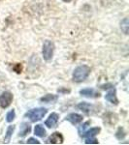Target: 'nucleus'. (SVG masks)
Masks as SVG:
<instances>
[{"instance_id":"f257e3e1","label":"nucleus","mask_w":129,"mask_h":145,"mask_svg":"<svg viewBox=\"0 0 129 145\" xmlns=\"http://www.w3.org/2000/svg\"><path fill=\"white\" fill-rule=\"evenodd\" d=\"M90 72V68L86 65H82V66L77 67L73 72V80L75 82H83L84 80H86L88 78Z\"/></svg>"},{"instance_id":"f03ea898","label":"nucleus","mask_w":129,"mask_h":145,"mask_svg":"<svg viewBox=\"0 0 129 145\" xmlns=\"http://www.w3.org/2000/svg\"><path fill=\"white\" fill-rule=\"evenodd\" d=\"M47 112H48V110L46 108H43V107H41V108H34L27 111L24 116L29 119L32 123H35L37 121H40L42 118H44V116L47 114Z\"/></svg>"},{"instance_id":"7ed1b4c3","label":"nucleus","mask_w":129,"mask_h":145,"mask_svg":"<svg viewBox=\"0 0 129 145\" xmlns=\"http://www.w3.org/2000/svg\"><path fill=\"white\" fill-rule=\"evenodd\" d=\"M53 50H55V44L50 40H46L43 44V50H42V54L43 58L46 61H50L53 58Z\"/></svg>"},{"instance_id":"20e7f679","label":"nucleus","mask_w":129,"mask_h":145,"mask_svg":"<svg viewBox=\"0 0 129 145\" xmlns=\"http://www.w3.org/2000/svg\"><path fill=\"white\" fill-rule=\"evenodd\" d=\"M13 94L9 91H5L0 95V106L2 108H7L8 106H11L12 102H13Z\"/></svg>"},{"instance_id":"39448f33","label":"nucleus","mask_w":129,"mask_h":145,"mask_svg":"<svg viewBox=\"0 0 129 145\" xmlns=\"http://www.w3.org/2000/svg\"><path fill=\"white\" fill-rule=\"evenodd\" d=\"M63 140L64 137L63 135L58 132H55L53 134H51V135L47 139V144H61L63 143Z\"/></svg>"},{"instance_id":"423d86ee","label":"nucleus","mask_w":129,"mask_h":145,"mask_svg":"<svg viewBox=\"0 0 129 145\" xmlns=\"http://www.w3.org/2000/svg\"><path fill=\"white\" fill-rule=\"evenodd\" d=\"M58 119H59V115H58L57 113H55V112H53V113L49 116V118L45 121V125L50 129L55 128L56 125H57Z\"/></svg>"},{"instance_id":"0eeeda50","label":"nucleus","mask_w":129,"mask_h":145,"mask_svg":"<svg viewBox=\"0 0 129 145\" xmlns=\"http://www.w3.org/2000/svg\"><path fill=\"white\" fill-rule=\"evenodd\" d=\"M83 116L81 114H78V113H70L68 114L65 118L66 121H69L70 123H72L73 125H78L81 122H83Z\"/></svg>"},{"instance_id":"6e6552de","label":"nucleus","mask_w":129,"mask_h":145,"mask_svg":"<svg viewBox=\"0 0 129 145\" xmlns=\"http://www.w3.org/2000/svg\"><path fill=\"white\" fill-rule=\"evenodd\" d=\"M110 89L111 90H110L109 92L107 93V95L105 96V100L112 103V104H114V105H118V100L116 95V88H115V86H113Z\"/></svg>"},{"instance_id":"1a4fd4ad","label":"nucleus","mask_w":129,"mask_h":145,"mask_svg":"<svg viewBox=\"0 0 129 145\" xmlns=\"http://www.w3.org/2000/svg\"><path fill=\"white\" fill-rule=\"evenodd\" d=\"M80 94L84 97L86 98H99L100 94L98 92H96L92 88H86V89H82L80 91Z\"/></svg>"},{"instance_id":"9d476101","label":"nucleus","mask_w":129,"mask_h":145,"mask_svg":"<svg viewBox=\"0 0 129 145\" xmlns=\"http://www.w3.org/2000/svg\"><path fill=\"white\" fill-rule=\"evenodd\" d=\"M101 131V129L99 127H95V128H91L90 130L84 132L82 137H86V138H88V137H94L96 135H98Z\"/></svg>"},{"instance_id":"9b49d317","label":"nucleus","mask_w":129,"mask_h":145,"mask_svg":"<svg viewBox=\"0 0 129 145\" xmlns=\"http://www.w3.org/2000/svg\"><path fill=\"white\" fill-rule=\"evenodd\" d=\"M30 132H31V126L28 123L23 122L22 125H20V135H18V137H23L27 134H29Z\"/></svg>"},{"instance_id":"f8f14e48","label":"nucleus","mask_w":129,"mask_h":145,"mask_svg":"<svg viewBox=\"0 0 129 145\" xmlns=\"http://www.w3.org/2000/svg\"><path fill=\"white\" fill-rule=\"evenodd\" d=\"M77 106H78L79 109H81L82 111H84V113H86V114H90L91 108H92V106H91L90 104H88V103H86V102L80 103Z\"/></svg>"},{"instance_id":"ddd939ff","label":"nucleus","mask_w":129,"mask_h":145,"mask_svg":"<svg viewBox=\"0 0 129 145\" xmlns=\"http://www.w3.org/2000/svg\"><path fill=\"white\" fill-rule=\"evenodd\" d=\"M58 99V97L56 95H53V94H47L46 96L42 97L40 101L41 102H44V103H55L56 102Z\"/></svg>"},{"instance_id":"4468645a","label":"nucleus","mask_w":129,"mask_h":145,"mask_svg":"<svg viewBox=\"0 0 129 145\" xmlns=\"http://www.w3.org/2000/svg\"><path fill=\"white\" fill-rule=\"evenodd\" d=\"M34 134L39 137H44L46 135V130L42 125H36L34 129Z\"/></svg>"},{"instance_id":"2eb2a0df","label":"nucleus","mask_w":129,"mask_h":145,"mask_svg":"<svg viewBox=\"0 0 129 145\" xmlns=\"http://www.w3.org/2000/svg\"><path fill=\"white\" fill-rule=\"evenodd\" d=\"M14 131H15V126L14 125L9 126L8 129H7L5 138H4V140H5V143H9V141L11 140V137H12V135H13Z\"/></svg>"},{"instance_id":"dca6fc26","label":"nucleus","mask_w":129,"mask_h":145,"mask_svg":"<svg viewBox=\"0 0 129 145\" xmlns=\"http://www.w3.org/2000/svg\"><path fill=\"white\" fill-rule=\"evenodd\" d=\"M120 28H121V30H122L124 33L128 34V28H129V20H128V18H125L124 20H121V22H120Z\"/></svg>"},{"instance_id":"f3484780","label":"nucleus","mask_w":129,"mask_h":145,"mask_svg":"<svg viewBox=\"0 0 129 145\" xmlns=\"http://www.w3.org/2000/svg\"><path fill=\"white\" fill-rule=\"evenodd\" d=\"M16 117V112L14 109H12V110H10L7 113V115H6V121L8 123H11V122H13L14 121V119H15Z\"/></svg>"},{"instance_id":"a211bd4d","label":"nucleus","mask_w":129,"mask_h":145,"mask_svg":"<svg viewBox=\"0 0 129 145\" xmlns=\"http://www.w3.org/2000/svg\"><path fill=\"white\" fill-rule=\"evenodd\" d=\"M125 132H124V130H123V128H118V130L116 131V137L119 140H121V139H123L124 137H125Z\"/></svg>"},{"instance_id":"6ab92c4d","label":"nucleus","mask_w":129,"mask_h":145,"mask_svg":"<svg viewBox=\"0 0 129 145\" xmlns=\"http://www.w3.org/2000/svg\"><path fill=\"white\" fill-rule=\"evenodd\" d=\"M88 125H90V121H88V122H86V123H84L83 125H81L79 127L78 129V132H79V135H83V134L84 132H86V129L88 127Z\"/></svg>"},{"instance_id":"aec40b11","label":"nucleus","mask_w":129,"mask_h":145,"mask_svg":"<svg viewBox=\"0 0 129 145\" xmlns=\"http://www.w3.org/2000/svg\"><path fill=\"white\" fill-rule=\"evenodd\" d=\"M98 140L94 138V137H88L86 139V144H98Z\"/></svg>"},{"instance_id":"412c9836","label":"nucleus","mask_w":129,"mask_h":145,"mask_svg":"<svg viewBox=\"0 0 129 145\" xmlns=\"http://www.w3.org/2000/svg\"><path fill=\"white\" fill-rule=\"evenodd\" d=\"M27 144H40V141L36 138H34V137H30L27 140Z\"/></svg>"},{"instance_id":"4be33fe9","label":"nucleus","mask_w":129,"mask_h":145,"mask_svg":"<svg viewBox=\"0 0 129 145\" xmlns=\"http://www.w3.org/2000/svg\"><path fill=\"white\" fill-rule=\"evenodd\" d=\"M113 86H114V85H113V84L112 83H108V84H104V85H102L101 86V88H102V89H109V88H111V87H113Z\"/></svg>"},{"instance_id":"5701e85b","label":"nucleus","mask_w":129,"mask_h":145,"mask_svg":"<svg viewBox=\"0 0 129 145\" xmlns=\"http://www.w3.org/2000/svg\"><path fill=\"white\" fill-rule=\"evenodd\" d=\"M58 91V92H59V93H61V92H65V93H69L70 92V90H66V89H58L57 90Z\"/></svg>"},{"instance_id":"b1692460","label":"nucleus","mask_w":129,"mask_h":145,"mask_svg":"<svg viewBox=\"0 0 129 145\" xmlns=\"http://www.w3.org/2000/svg\"><path fill=\"white\" fill-rule=\"evenodd\" d=\"M62 1H64V2H70L71 0H62Z\"/></svg>"}]
</instances>
